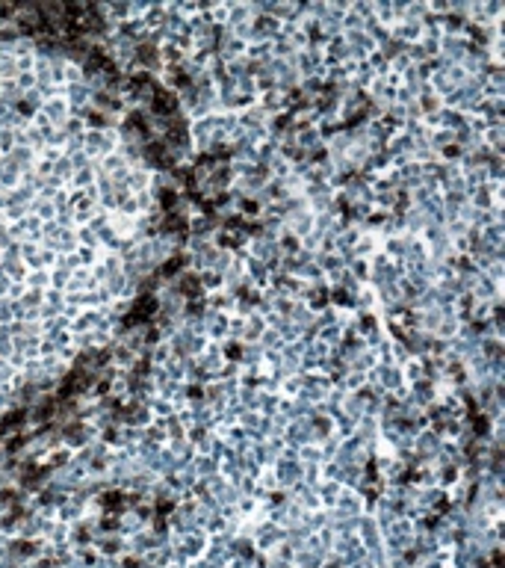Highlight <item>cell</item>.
Masks as SVG:
<instances>
[{
	"label": "cell",
	"instance_id": "obj_1",
	"mask_svg": "<svg viewBox=\"0 0 505 568\" xmlns=\"http://www.w3.org/2000/svg\"><path fill=\"white\" fill-rule=\"evenodd\" d=\"M3 201H6V192H3V187H0V204H3Z\"/></svg>",
	"mask_w": 505,
	"mask_h": 568
}]
</instances>
